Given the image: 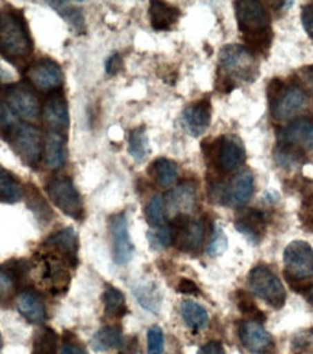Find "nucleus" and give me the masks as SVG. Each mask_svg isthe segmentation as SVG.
Masks as SVG:
<instances>
[{
  "instance_id": "f257e3e1",
  "label": "nucleus",
  "mask_w": 313,
  "mask_h": 354,
  "mask_svg": "<svg viewBox=\"0 0 313 354\" xmlns=\"http://www.w3.org/2000/svg\"><path fill=\"white\" fill-rule=\"evenodd\" d=\"M34 51V41L23 13L18 9L0 10V55L15 67H22Z\"/></svg>"
},
{
  "instance_id": "f03ea898",
  "label": "nucleus",
  "mask_w": 313,
  "mask_h": 354,
  "mask_svg": "<svg viewBox=\"0 0 313 354\" xmlns=\"http://www.w3.org/2000/svg\"><path fill=\"white\" fill-rule=\"evenodd\" d=\"M70 268H73V264L63 254L44 247V250L35 254L31 272H35V277L42 289L53 295H61L67 292L70 285Z\"/></svg>"
},
{
  "instance_id": "7ed1b4c3",
  "label": "nucleus",
  "mask_w": 313,
  "mask_h": 354,
  "mask_svg": "<svg viewBox=\"0 0 313 354\" xmlns=\"http://www.w3.org/2000/svg\"><path fill=\"white\" fill-rule=\"evenodd\" d=\"M220 67L223 76L229 79L252 83L258 77L257 58L249 50L243 46H227L220 50L219 54Z\"/></svg>"
},
{
  "instance_id": "20e7f679",
  "label": "nucleus",
  "mask_w": 313,
  "mask_h": 354,
  "mask_svg": "<svg viewBox=\"0 0 313 354\" xmlns=\"http://www.w3.org/2000/svg\"><path fill=\"white\" fill-rule=\"evenodd\" d=\"M13 151L29 167H37L44 153V138L38 127L31 124H17L6 138Z\"/></svg>"
},
{
  "instance_id": "39448f33",
  "label": "nucleus",
  "mask_w": 313,
  "mask_h": 354,
  "mask_svg": "<svg viewBox=\"0 0 313 354\" xmlns=\"http://www.w3.org/2000/svg\"><path fill=\"white\" fill-rule=\"evenodd\" d=\"M209 196L219 205H229V206H243L245 205L254 192V176L247 169L238 171L232 179L225 183H214L209 189Z\"/></svg>"
},
{
  "instance_id": "423d86ee",
  "label": "nucleus",
  "mask_w": 313,
  "mask_h": 354,
  "mask_svg": "<svg viewBox=\"0 0 313 354\" xmlns=\"http://www.w3.org/2000/svg\"><path fill=\"white\" fill-rule=\"evenodd\" d=\"M47 195L51 202L61 211L64 215L80 221L84 216V206L79 190L74 186L70 177L57 176L46 186Z\"/></svg>"
},
{
  "instance_id": "0eeeda50",
  "label": "nucleus",
  "mask_w": 313,
  "mask_h": 354,
  "mask_svg": "<svg viewBox=\"0 0 313 354\" xmlns=\"http://www.w3.org/2000/svg\"><path fill=\"white\" fill-rule=\"evenodd\" d=\"M249 289L270 306L280 309L286 302V290L280 277L267 266H257L248 276Z\"/></svg>"
},
{
  "instance_id": "6e6552de",
  "label": "nucleus",
  "mask_w": 313,
  "mask_h": 354,
  "mask_svg": "<svg viewBox=\"0 0 313 354\" xmlns=\"http://www.w3.org/2000/svg\"><path fill=\"white\" fill-rule=\"evenodd\" d=\"M3 102L9 109L25 121H35L41 113V103L32 87L26 83H13L5 86Z\"/></svg>"
},
{
  "instance_id": "1a4fd4ad",
  "label": "nucleus",
  "mask_w": 313,
  "mask_h": 354,
  "mask_svg": "<svg viewBox=\"0 0 313 354\" xmlns=\"http://www.w3.org/2000/svg\"><path fill=\"white\" fill-rule=\"evenodd\" d=\"M173 243L182 252H196L205 240V225L202 221H193L189 215L174 216L171 224Z\"/></svg>"
},
{
  "instance_id": "9d476101",
  "label": "nucleus",
  "mask_w": 313,
  "mask_h": 354,
  "mask_svg": "<svg viewBox=\"0 0 313 354\" xmlns=\"http://www.w3.org/2000/svg\"><path fill=\"white\" fill-rule=\"evenodd\" d=\"M286 276L297 280L313 277V248L306 241H293L286 250L285 256Z\"/></svg>"
},
{
  "instance_id": "9b49d317",
  "label": "nucleus",
  "mask_w": 313,
  "mask_h": 354,
  "mask_svg": "<svg viewBox=\"0 0 313 354\" xmlns=\"http://www.w3.org/2000/svg\"><path fill=\"white\" fill-rule=\"evenodd\" d=\"M234 5L238 26H240L244 35L264 31V29L270 28V15H268L261 2H256V0H236Z\"/></svg>"
},
{
  "instance_id": "f8f14e48",
  "label": "nucleus",
  "mask_w": 313,
  "mask_h": 354,
  "mask_svg": "<svg viewBox=\"0 0 313 354\" xmlns=\"http://www.w3.org/2000/svg\"><path fill=\"white\" fill-rule=\"evenodd\" d=\"M26 77L31 84L41 92H55L63 86L64 73L58 63L50 58H41L32 66H29Z\"/></svg>"
},
{
  "instance_id": "ddd939ff",
  "label": "nucleus",
  "mask_w": 313,
  "mask_h": 354,
  "mask_svg": "<svg viewBox=\"0 0 313 354\" xmlns=\"http://www.w3.org/2000/svg\"><path fill=\"white\" fill-rule=\"evenodd\" d=\"M111 237H112V256L113 261L124 266L133 257V244L128 231V219L125 214H116L109 219Z\"/></svg>"
},
{
  "instance_id": "4468645a",
  "label": "nucleus",
  "mask_w": 313,
  "mask_h": 354,
  "mask_svg": "<svg viewBox=\"0 0 313 354\" xmlns=\"http://www.w3.org/2000/svg\"><path fill=\"white\" fill-rule=\"evenodd\" d=\"M307 96L299 84H290L283 87L280 95L270 103L272 115L277 121H287L302 108H305Z\"/></svg>"
},
{
  "instance_id": "2eb2a0df",
  "label": "nucleus",
  "mask_w": 313,
  "mask_h": 354,
  "mask_svg": "<svg viewBox=\"0 0 313 354\" xmlns=\"http://www.w3.org/2000/svg\"><path fill=\"white\" fill-rule=\"evenodd\" d=\"M214 154L219 169L223 171L236 170L245 161L243 142L232 136L219 138L214 144Z\"/></svg>"
},
{
  "instance_id": "dca6fc26",
  "label": "nucleus",
  "mask_w": 313,
  "mask_h": 354,
  "mask_svg": "<svg viewBox=\"0 0 313 354\" xmlns=\"http://www.w3.org/2000/svg\"><path fill=\"white\" fill-rule=\"evenodd\" d=\"M280 144H287L303 151H313V122L305 118L296 120L278 132Z\"/></svg>"
},
{
  "instance_id": "f3484780",
  "label": "nucleus",
  "mask_w": 313,
  "mask_h": 354,
  "mask_svg": "<svg viewBox=\"0 0 313 354\" xmlns=\"http://www.w3.org/2000/svg\"><path fill=\"white\" fill-rule=\"evenodd\" d=\"M240 338L243 346L254 354L267 353L273 346V337L257 321H244L240 326Z\"/></svg>"
},
{
  "instance_id": "a211bd4d",
  "label": "nucleus",
  "mask_w": 313,
  "mask_h": 354,
  "mask_svg": "<svg viewBox=\"0 0 313 354\" xmlns=\"http://www.w3.org/2000/svg\"><path fill=\"white\" fill-rule=\"evenodd\" d=\"M44 120H46L47 125L51 128V131L63 132L68 128V105L64 95L61 92H54L48 96V99L44 103Z\"/></svg>"
},
{
  "instance_id": "6ab92c4d",
  "label": "nucleus",
  "mask_w": 313,
  "mask_h": 354,
  "mask_svg": "<svg viewBox=\"0 0 313 354\" xmlns=\"http://www.w3.org/2000/svg\"><path fill=\"white\" fill-rule=\"evenodd\" d=\"M164 203L166 211L173 216L190 215L196 206V187L189 182L177 186L164 198Z\"/></svg>"
},
{
  "instance_id": "aec40b11",
  "label": "nucleus",
  "mask_w": 313,
  "mask_h": 354,
  "mask_svg": "<svg viewBox=\"0 0 313 354\" xmlns=\"http://www.w3.org/2000/svg\"><path fill=\"white\" fill-rule=\"evenodd\" d=\"M212 106L207 99H202L193 105L187 106L183 112V122L189 134L193 137H199L205 134L206 129L211 125Z\"/></svg>"
},
{
  "instance_id": "412c9836",
  "label": "nucleus",
  "mask_w": 313,
  "mask_h": 354,
  "mask_svg": "<svg viewBox=\"0 0 313 354\" xmlns=\"http://www.w3.org/2000/svg\"><path fill=\"white\" fill-rule=\"evenodd\" d=\"M44 247H48L54 252L63 254L71 264L73 268L77 266V254H79V237L73 228H63L58 232L53 234L51 237L44 243Z\"/></svg>"
},
{
  "instance_id": "4be33fe9",
  "label": "nucleus",
  "mask_w": 313,
  "mask_h": 354,
  "mask_svg": "<svg viewBox=\"0 0 313 354\" xmlns=\"http://www.w3.org/2000/svg\"><path fill=\"white\" fill-rule=\"evenodd\" d=\"M235 228L252 244H258L265 235L267 223L263 212L257 209H245L235 219Z\"/></svg>"
},
{
  "instance_id": "5701e85b",
  "label": "nucleus",
  "mask_w": 313,
  "mask_h": 354,
  "mask_svg": "<svg viewBox=\"0 0 313 354\" xmlns=\"http://www.w3.org/2000/svg\"><path fill=\"white\" fill-rule=\"evenodd\" d=\"M26 272L28 268L23 261L0 266V305H5L12 299L22 274Z\"/></svg>"
},
{
  "instance_id": "b1692460",
  "label": "nucleus",
  "mask_w": 313,
  "mask_h": 354,
  "mask_svg": "<svg viewBox=\"0 0 313 354\" xmlns=\"http://www.w3.org/2000/svg\"><path fill=\"white\" fill-rule=\"evenodd\" d=\"M44 163L48 169H59L66 165V138L63 134L50 131L44 138Z\"/></svg>"
},
{
  "instance_id": "393cba45",
  "label": "nucleus",
  "mask_w": 313,
  "mask_h": 354,
  "mask_svg": "<svg viewBox=\"0 0 313 354\" xmlns=\"http://www.w3.org/2000/svg\"><path fill=\"white\" fill-rule=\"evenodd\" d=\"M18 311L23 318L32 324H44L47 319V311L38 295L31 290H25L18 297Z\"/></svg>"
},
{
  "instance_id": "a878e982",
  "label": "nucleus",
  "mask_w": 313,
  "mask_h": 354,
  "mask_svg": "<svg viewBox=\"0 0 313 354\" xmlns=\"http://www.w3.org/2000/svg\"><path fill=\"white\" fill-rule=\"evenodd\" d=\"M151 25L155 31H169V29L180 18V10L176 6L164 2L150 3Z\"/></svg>"
},
{
  "instance_id": "bb28decb",
  "label": "nucleus",
  "mask_w": 313,
  "mask_h": 354,
  "mask_svg": "<svg viewBox=\"0 0 313 354\" xmlns=\"http://www.w3.org/2000/svg\"><path fill=\"white\" fill-rule=\"evenodd\" d=\"M180 314L186 326L195 333L203 330L209 322L206 309L195 301H190V299L183 301L180 304Z\"/></svg>"
},
{
  "instance_id": "cd10ccee",
  "label": "nucleus",
  "mask_w": 313,
  "mask_h": 354,
  "mask_svg": "<svg viewBox=\"0 0 313 354\" xmlns=\"http://www.w3.org/2000/svg\"><path fill=\"white\" fill-rule=\"evenodd\" d=\"M23 198V189L9 170L0 166V203H17Z\"/></svg>"
},
{
  "instance_id": "c85d7f7f",
  "label": "nucleus",
  "mask_w": 313,
  "mask_h": 354,
  "mask_svg": "<svg viewBox=\"0 0 313 354\" xmlns=\"http://www.w3.org/2000/svg\"><path fill=\"white\" fill-rule=\"evenodd\" d=\"M133 295H135L137 301L144 306V309L150 313L157 314L161 308L162 302V295L160 289L151 283V282H142L132 289Z\"/></svg>"
},
{
  "instance_id": "c756f323",
  "label": "nucleus",
  "mask_w": 313,
  "mask_h": 354,
  "mask_svg": "<svg viewBox=\"0 0 313 354\" xmlns=\"http://www.w3.org/2000/svg\"><path fill=\"white\" fill-rule=\"evenodd\" d=\"M124 344L122 331L119 327L108 326L100 328L93 337L91 346L95 351H108L112 348H117Z\"/></svg>"
},
{
  "instance_id": "7c9ffc66",
  "label": "nucleus",
  "mask_w": 313,
  "mask_h": 354,
  "mask_svg": "<svg viewBox=\"0 0 313 354\" xmlns=\"http://www.w3.org/2000/svg\"><path fill=\"white\" fill-rule=\"evenodd\" d=\"M274 160L277 166L283 169H297L306 163L305 151L287 144H278L274 151Z\"/></svg>"
},
{
  "instance_id": "2f4dec72",
  "label": "nucleus",
  "mask_w": 313,
  "mask_h": 354,
  "mask_svg": "<svg viewBox=\"0 0 313 354\" xmlns=\"http://www.w3.org/2000/svg\"><path fill=\"white\" fill-rule=\"evenodd\" d=\"M48 5L61 17L73 29H76L77 32H83L86 29L84 22V15L77 8L71 5L70 2H61V0H57V2H48Z\"/></svg>"
},
{
  "instance_id": "473e14b6",
  "label": "nucleus",
  "mask_w": 313,
  "mask_h": 354,
  "mask_svg": "<svg viewBox=\"0 0 313 354\" xmlns=\"http://www.w3.org/2000/svg\"><path fill=\"white\" fill-rule=\"evenodd\" d=\"M151 174L161 187H170L177 180V166L174 161L160 157L151 165Z\"/></svg>"
},
{
  "instance_id": "72a5a7b5",
  "label": "nucleus",
  "mask_w": 313,
  "mask_h": 354,
  "mask_svg": "<svg viewBox=\"0 0 313 354\" xmlns=\"http://www.w3.org/2000/svg\"><path fill=\"white\" fill-rule=\"evenodd\" d=\"M128 151L137 163H142V161L148 157V154H150V147H148V137L145 132V127L135 128L131 132L129 141H128Z\"/></svg>"
},
{
  "instance_id": "f704fd0d",
  "label": "nucleus",
  "mask_w": 313,
  "mask_h": 354,
  "mask_svg": "<svg viewBox=\"0 0 313 354\" xmlns=\"http://www.w3.org/2000/svg\"><path fill=\"white\" fill-rule=\"evenodd\" d=\"M103 304H104V311H106L108 317L122 318L128 313L124 293L116 288L111 286L104 290Z\"/></svg>"
},
{
  "instance_id": "c9c22d12",
  "label": "nucleus",
  "mask_w": 313,
  "mask_h": 354,
  "mask_svg": "<svg viewBox=\"0 0 313 354\" xmlns=\"http://www.w3.org/2000/svg\"><path fill=\"white\" fill-rule=\"evenodd\" d=\"M166 203H164V196H154L145 208V219L153 228H160L166 224Z\"/></svg>"
},
{
  "instance_id": "e433bc0d",
  "label": "nucleus",
  "mask_w": 313,
  "mask_h": 354,
  "mask_svg": "<svg viewBox=\"0 0 313 354\" xmlns=\"http://www.w3.org/2000/svg\"><path fill=\"white\" fill-rule=\"evenodd\" d=\"M272 39H273V32L270 28L264 29V31H257V32H251L244 35V41L247 44V50H249L252 54L256 55V53H265L268 51L272 46Z\"/></svg>"
},
{
  "instance_id": "4c0bfd02",
  "label": "nucleus",
  "mask_w": 313,
  "mask_h": 354,
  "mask_svg": "<svg viewBox=\"0 0 313 354\" xmlns=\"http://www.w3.org/2000/svg\"><path fill=\"white\" fill-rule=\"evenodd\" d=\"M32 354H57V334L51 328H42L34 338Z\"/></svg>"
},
{
  "instance_id": "58836bf2",
  "label": "nucleus",
  "mask_w": 313,
  "mask_h": 354,
  "mask_svg": "<svg viewBox=\"0 0 313 354\" xmlns=\"http://www.w3.org/2000/svg\"><path fill=\"white\" fill-rule=\"evenodd\" d=\"M238 308H240V311L249 317L251 321H257V322H263L265 319V315L260 311L257 308L254 299H252L248 293L245 292H238V299H236Z\"/></svg>"
},
{
  "instance_id": "ea45409f",
  "label": "nucleus",
  "mask_w": 313,
  "mask_h": 354,
  "mask_svg": "<svg viewBox=\"0 0 313 354\" xmlns=\"http://www.w3.org/2000/svg\"><path fill=\"white\" fill-rule=\"evenodd\" d=\"M148 243L153 250H162L173 244V232L171 227H160L155 231H150L146 234Z\"/></svg>"
},
{
  "instance_id": "a19ab883",
  "label": "nucleus",
  "mask_w": 313,
  "mask_h": 354,
  "mask_svg": "<svg viewBox=\"0 0 313 354\" xmlns=\"http://www.w3.org/2000/svg\"><path fill=\"white\" fill-rule=\"evenodd\" d=\"M227 248H228V239H227L225 231H223L220 227H215L211 241H209V245L206 248L207 256L219 257L227 252Z\"/></svg>"
},
{
  "instance_id": "79ce46f5",
  "label": "nucleus",
  "mask_w": 313,
  "mask_h": 354,
  "mask_svg": "<svg viewBox=\"0 0 313 354\" xmlns=\"http://www.w3.org/2000/svg\"><path fill=\"white\" fill-rule=\"evenodd\" d=\"M28 187H29V192H28V195H29V199H28L29 208H31L35 212L37 216H48V218H51L53 212L47 206L46 201H44L41 198V195L38 194V190L34 186H31V185H28Z\"/></svg>"
},
{
  "instance_id": "37998d69",
  "label": "nucleus",
  "mask_w": 313,
  "mask_h": 354,
  "mask_svg": "<svg viewBox=\"0 0 313 354\" xmlns=\"http://www.w3.org/2000/svg\"><path fill=\"white\" fill-rule=\"evenodd\" d=\"M15 127H17V121H15L13 112L9 109L6 103L0 99V137L8 138Z\"/></svg>"
},
{
  "instance_id": "c03bdc74",
  "label": "nucleus",
  "mask_w": 313,
  "mask_h": 354,
  "mask_svg": "<svg viewBox=\"0 0 313 354\" xmlns=\"http://www.w3.org/2000/svg\"><path fill=\"white\" fill-rule=\"evenodd\" d=\"M148 354H161L164 351V334L158 326L151 327L146 334Z\"/></svg>"
},
{
  "instance_id": "a18cd8bd",
  "label": "nucleus",
  "mask_w": 313,
  "mask_h": 354,
  "mask_svg": "<svg viewBox=\"0 0 313 354\" xmlns=\"http://www.w3.org/2000/svg\"><path fill=\"white\" fill-rule=\"evenodd\" d=\"M104 68H106V73L109 76H116L117 73H121L124 70V60L122 57L119 55L117 53L112 54L108 60L106 64H104Z\"/></svg>"
},
{
  "instance_id": "49530a36",
  "label": "nucleus",
  "mask_w": 313,
  "mask_h": 354,
  "mask_svg": "<svg viewBox=\"0 0 313 354\" xmlns=\"http://www.w3.org/2000/svg\"><path fill=\"white\" fill-rule=\"evenodd\" d=\"M302 25L310 38H313V3L302 8Z\"/></svg>"
},
{
  "instance_id": "de8ad7c7",
  "label": "nucleus",
  "mask_w": 313,
  "mask_h": 354,
  "mask_svg": "<svg viewBox=\"0 0 313 354\" xmlns=\"http://www.w3.org/2000/svg\"><path fill=\"white\" fill-rule=\"evenodd\" d=\"M283 87H285V84H283V82L280 79H273L270 83H268V86H267L268 102L273 103L276 100V97L280 95V92L283 91Z\"/></svg>"
},
{
  "instance_id": "09e8293b",
  "label": "nucleus",
  "mask_w": 313,
  "mask_h": 354,
  "mask_svg": "<svg viewBox=\"0 0 313 354\" xmlns=\"http://www.w3.org/2000/svg\"><path fill=\"white\" fill-rule=\"evenodd\" d=\"M177 290L180 292V293H184V295H196V293H199L198 285L193 282V280H190V279H182L180 282H178V285H177Z\"/></svg>"
},
{
  "instance_id": "8fccbe9b",
  "label": "nucleus",
  "mask_w": 313,
  "mask_h": 354,
  "mask_svg": "<svg viewBox=\"0 0 313 354\" xmlns=\"http://www.w3.org/2000/svg\"><path fill=\"white\" fill-rule=\"evenodd\" d=\"M299 80H301V87L302 86H306L309 88H313V66L310 67H303L301 71H299Z\"/></svg>"
},
{
  "instance_id": "3c124183",
  "label": "nucleus",
  "mask_w": 313,
  "mask_h": 354,
  "mask_svg": "<svg viewBox=\"0 0 313 354\" xmlns=\"http://www.w3.org/2000/svg\"><path fill=\"white\" fill-rule=\"evenodd\" d=\"M198 354H227V351L219 342H209L199 350Z\"/></svg>"
},
{
  "instance_id": "603ef678",
  "label": "nucleus",
  "mask_w": 313,
  "mask_h": 354,
  "mask_svg": "<svg viewBox=\"0 0 313 354\" xmlns=\"http://www.w3.org/2000/svg\"><path fill=\"white\" fill-rule=\"evenodd\" d=\"M59 354H87V351L77 344H73L70 342H64L61 346V351Z\"/></svg>"
},
{
  "instance_id": "864d4df0",
  "label": "nucleus",
  "mask_w": 313,
  "mask_h": 354,
  "mask_svg": "<svg viewBox=\"0 0 313 354\" xmlns=\"http://www.w3.org/2000/svg\"><path fill=\"white\" fill-rule=\"evenodd\" d=\"M309 299H310V302L313 304V286H312L310 290H309Z\"/></svg>"
},
{
  "instance_id": "5fc2aeb1",
  "label": "nucleus",
  "mask_w": 313,
  "mask_h": 354,
  "mask_svg": "<svg viewBox=\"0 0 313 354\" xmlns=\"http://www.w3.org/2000/svg\"><path fill=\"white\" fill-rule=\"evenodd\" d=\"M3 347V340H2V335H0V350Z\"/></svg>"
},
{
  "instance_id": "6e6d98bb",
  "label": "nucleus",
  "mask_w": 313,
  "mask_h": 354,
  "mask_svg": "<svg viewBox=\"0 0 313 354\" xmlns=\"http://www.w3.org/2000/svg\"><path fill=\"white\" fill-rule=\"evenodd\" d=\"M307 224H309V225H312V227H313V216H312V218H310V221H309V223H307ZM312 231H313V228H312Z\"/></svg>"
}]
</instances>
